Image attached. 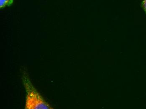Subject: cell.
<instances>
[{
	"mask_svg": "<svg viewBox=\"0 0 146 109\" xmlns=\"http://www.w3.org/2000/svg\"><path fill=\"white\" fill-rule=\"evenodd\" d=\"M22 79L26 92L25 109H54L44 100L41 95L36 90L25 71H24L23 72Z\"/></svg>",
	"mask_w": 146,
	"mask_h": 109,
	"instance_id": "cell-1",
	"label": "cell"
},
{
	"mask_svg": "<svg viewBox=\"0 0 146 109\" xmlns=\"http://www.w3.org/2000/svg\"><path fill=\"white\" fill-rule=\"evenodd\" d=\"M13 0H0V7L3 8L9 6L12 3Z\"/></svg>",
	"mask_w": 146,
	"mask_h": 109,
	"instance_id": "cell-2",
	"label": "cell"
},
{
	"mask_svg": "<svg viewBox=\"0 0 146 109\" xmlns=\"http://www.w3.org/2000/svg\"><path fill=\"white\" fill-rule=\"evenodd\" d=\"M142 7L146 13V0H142Z\"/></svg>",
	"mask_w": 146,
	"mask_h": 109,
	"instance_id": "cell-3",
	"label": "cell"
}]
</instances>
